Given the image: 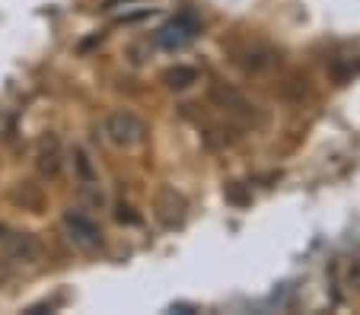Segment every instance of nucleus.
<instances>
[{"label":"nucleus","instance_id":"8","mask_svg":"<svg viewBox=\"0 0 360 315\" xmlns=\"http://www.w3.org/2000/svg\"><path fill=\"white\" fill-rule=\"evenodd\" d=\"M115 220L118 223H131V227H137V223H141V217H137L134 213V207H118V213H115Z\"/></svg>","mask_w":360,"mask_h":315},{"label":"nucleus","instance_id":"4","mask_svg":"<svg viewBox=\"0 0 360 315\" xmlns=\"http://www.w3.org/2000/svg\"><path fill=\"white\" fill-rule=\"evenodd\" d=\"M4 248H7V258L16 261V264H32V261L41 258V242L32 233H7Z\"/></svg>","mask_w":360,"mask_h":315},{"label":"nucleus","instance_id":"6","mask_svg":"<svg viewBox=\"0 0 360 315\" xmlns=\"http://www.w3.org/2000/svg\"><path fill=\"white\" fill-rule=\"evenodd\" d=\"M39 169H41V175H48V178H55L58 172H61V150H58V140L55 138L41 144V150H39Z\"/></svg>","mask_w":360,"mask_h":315},{"label":"nucleus","instance_id":"5","mask_svg":"<svg viewBox=\"0 0 360 315\" xmlns=\"http://www.w3.org/2000/svg\"><path fill=\"white\" fill-rule=\"evenodd\" d=\"M153 210H157L163 227H179L185 220V198L176 188H160L157 198H153Z\"/></svg>","mask_w":360,"mask_h":315},{"label":"nucleus","instance_id":"3","mask_svg":"<svg viewBox=\"0 0 360 315\" xmlns=\"http://www.w3.org/2000/svg\"><path fill=\"white\" fill-rule=\"evenodd\" d=\"M64 233H68L70 246L80 248V252H96L102 246V233L93 220L80 210H68L64 213Z\"/></svg>","mask_w":360,"mask_h":315},{"label":"nucleus","instance_id":"2","mask_svg":"<svg viewBox=\"0 0 360 315\" xmlns=\"http://www.w3.org/2000/svg\"><path fill=\"white\" fill-rule=\"evenodd\" d=\"M198 32H201L198 16L195 13H179L176 20H169L163 29H160L153 41L166 51H179V48H185V45H191V41L198 39Z\"/></svg>","mask_w":360,"mask_h":315},{"label":"nucleus","instance_id":"7","mask_svg":"<svg viewBox=\"0 0 360 315\" xmlns=\"http://www.w3.org/2000/svg\"><path fill=\"white\" fill-rule=\"evenodd\" d=\"M163 83L169 89H188L191 83H198V70L195 67H185V64H176L163 74Z\"/></svg>","mask_w":360,"mask_h":315},{"label":"nucleus","instance_id":"1","mask_svg":"<svg viewBox=\"0 0 360 315\" xmlns=\"http://www.w3.org/2000/svg\"><path fill=\"white\" fill-rule=\"evenodd\" d=\"M102 130H105V138H109L115 147H137L143 138H147L143 118L134 115V112H128V109L112 112V115L105 118V124H102Z\"/></svg>","mask_w":360,"mask_h":315},{"label":"nucleus","instance_id":"9","mask_svg":"<svg viewBox=\"0 0 360 315\" xmlns=\"http://www.w3.org/2000/svg\"><path fill=\"white\" fill-rule=\"evenodd\" d=\"M7 233H10V229L4 227V223H0V242H4V236H7Z\"/></svg>","mask_w":360,"mask_h":315}]
</instances>
